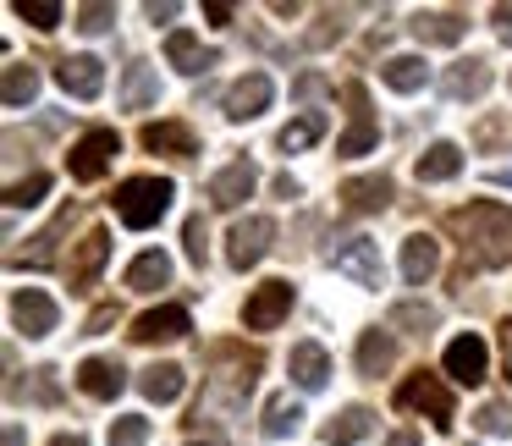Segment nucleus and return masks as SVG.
I'll list each match as a JSON object with an SVG mask.
<instances>
[{"label": "nucleus", "mask_w": 512, "mask_h": 446, "mask_svg": "<svg viewBox=\"0 0 512 446\" xmlns=\"http://www.w3.org/2000/svg\"><path fill=\"white\" fill-rule=\"evenodd\" d=\"M342 34H347V12H325L320 23L309 28V39H303V45H309V50H325V45H336Z\"/></svg>", "instance_id": "obj_41"}, {"label": "nucleus", "mask_w": 512, "mask_h": 446, "mask_svg": "<svg viewBox=\"0 0 512 446\" xmlns=\"http://www.w3.org/2000/svg\"><path fill=\"white\" fill-rule=\"evenodd\" d=\"M270 193H276V199H287V204H292V199H298V182H292L287 171H281V177L270 182Z\"/></svg>", "instance_id": "obj_49"}, {"label": "nucleus", "mask_w": 512, "mask_h": 446, "mask_svg": "<svg viewBox=\"0 0 512 446\" xmlns=\"http://www.w3.org/2000/svg\"><path fill=\"white\" fill-rule=\"evenodd\" d=\"M490 23H496L501 45H512V6H490Z\"/></svg>", "instance_id": "obj_48"}, {"label": "nucleus", "mask_w": 512, "mask_h": 446, "mask_svg": "<svg viewBox=\"0 0 512 446\" xmlns=\"http://www.w3.org/2000/svg\"><path fill=\"white\" fill-rule=\"evenodd\" d=\"M72 226V210H61L56 221L45 226V232L34 237V248H28V254H17L12 265H34V270H45V265H56V243H61V232H67Z\"/></svg>", "instance_id": "obj_36"}, {"label": "nucleus", "mask_w": 512, "mask_h": 446, "mask_svg": "<svg viewBox=\"0 0 512 446\" xmlns=\"http://www.w3.org/2000/svg\"><path fill=\"white\" fill-rule=\"evenodd\" d=\"M17 17H23V23H34L39 34H50V28L61 23V6H56V0H17Z\"/></svg>", "instance_id": "obj_40"}, {"label": "nucleus", "mask_w": 512, "mask_h": 446, "mask_svg": "<svg viewBox=\"0 0 512 446\" xmlns=\"http://www.w3.org/2000/svg\"><path fill=\"white\" fill-rule=\"evenodd\" d=\"M380 83L397 94H419L424 83H430V67H424V56H391L386 67H380Z\"/></svg>", "instance_id": "obj_28"}, {"label": "nucleus", "mask_w": 512, "mask_h": 446, "mask_svg": "<svg viewBox=\"0 0 512 446\" xmlns=\"http://www.w3.org/2000/svg\"><path fill=\"white\" fill-rule=\"evenodd\" d=\"M386 325H391V331H413V336H424V331H435V325H441V309H435V303L408 298V303H391Z\"/></svg>", "instance_id": "obj_33"}, {"label": "nucleus", "mask_w": 512, "mask_h": 446, "mask_svg": "<svg viewBox=\"0 0 512 446\" xmlns=\"http://www.w3.org/2000/svg\"><path fill=\"white\" fill-rule=\"evenodd\" d=\"M6 446H28L23 441V424H6Z\"/></svg>", "instance_id": "obj_55"}, {"label": "nucleus", "mask_w": 512, "mask_h": 446, "mask_svg": "<svg viewBox=\"0 0 512 446\" xmlns=\"http://www.w3.org/2000/svg\"><path fill=\"white\" fill-rule=\"evenodd\" d=\"M144 17L149 23H171V17H177V0H166V6H144Z\"/></svg>", "instance_id": "obj_50"}, {"label": "nucleus", "mask_w": 512, "mask_h": 446, "mask_svg": "<svg viewBox=\"0 0 512 446\" xmlns=\"http://www.w3.org/2000/svg\"><path fill=\"white\" fill-rule=\"evenodd\" d=\"M122 155V138L111 133V127H94V133H83L78 144H72V155H67V171L78 182H100L105 171H111V160Z\"/></svg>", "instance_id": "obj_5"}, {"label": "nucleus", "mask_w": 512, "mask_h": 446, "mask_svg": "<svg viewBox=\"0 0 512 446\" xmlns=\"http://www.w3.org/2000/svg\"><path fill=\"white\" fill-rule=\"evenodd\" d=\"M435 270H441V248H435V237L413 232L408 243H402V281H408V287H424Z\"/></svg>", "instance_id": "obj_22"}, {"label": "nucleus", "mask_w": 512, "mask_h": 446, "mask_svg": "<svg viewBox=\"0 0 512 446\" xmlns=\"http://www.w3.org/2000/svg\"><path fill=\"white\" fill-rule=\"evenodd\" d=\"M336 199H342L353 215H375V210L391 204V177H353V182H342Z\"/></svg>", "instance_id": "obj_23"}, {"label": "nucleus", "mask_w": 512, "mask_h": 446, "mask_svg": "<svg viewBox=\"0 0 512 446\" xmlns=\"http://www.w3.org/2000/svg\"><path fill=\"white\" fill-rule=\"evenodd\" d=\"M144 441H149L144 413H122V419H111V446H144Z\"/></svg>", "instance_id": "obj_39"}, {"label": "nucleus", "mask_w": 512, "mask_h": 446, "mask_svg": "<svg viewBox=\"0 0 512 446\" xmlns=\"http://www.w3.org/2000/svg\"><path fill=\"white\" fill-rule=\"evenodd\" d=\"M468 144H474L479 155H507L512 149V111L507 116H479L474 133H468Z\"/></svg>", "instance_id": "obj_34"}, {"label": "nucleus", "mask_w": 512, "mask_h": 446, "mask_svg": "<svg viewBox=\"0 0 512 446\" xmlns=\"http://www.w3.org/2000/svg\"><path fill=\"white\" fill-rule=\"evenodd\" d=\"M298 430H303V402H292L287 391H276V397L265 402V435L281 441V435H298Z\"/></svg>", "instance_id": "obj_35"}, {"label": "nucleus", "mask_w": 512, "mask_h": 446, "mask_svg": "<svg viewBox=\"0 0 512 446\" xmlns=\"http://www.w3.org/2000/svg\"><path fill=\"white\" fill-rule=\"evenodd\" d=\"M78 28H83V34H111V28H116V6H105V0L78 6Z\"/></svg>", "instance_id": "obj_42"}, {"label": "nucleus", "mask_w": 512, "mask_h": 446, "mask_svg": "<svg viewBox=\"0 0 512 446\" xmlns=\"http://www.w3.org/2000/svg\"><path fill=\"white\" fill-rule=\"evenodd\" d=\"M501 347H507V375H512V320L501 325Z\"/></svg>", "instance_id": "obj_54"}, {"label": "nucleus", "mask_w": 512, "mask_h": 446, "mask_svg": "<svg viewBox=\"0 0 512 446\" xmlns=\"http://www.w3.org/2000/svg\"><path fill=\"white\" fill-rule=\"evenodd\" d=\"M270 243H276V221H270V215H248V221H237L232 237H226V259H232V270H254L259 259L270 254Z\"/></svg>", "instance_id": "obj_9"}, {"label": "nucleus", "mask_w": 512, "mask_h": 446, "mask_svg": "<svg viewBox=\"0 0 512 446\" xmlns=\"http://www.w3.org/2000/svg\"><path fill=\"white\" fill-rule=\"evenodd\" d=\"M446 232L463 243V259H468L457 270V281H468V270H496L512 259V210L496 199H474L463 210H452L446 215Z\"/></svg>", "instance_id": "obj_1"}, {"label": "nucleus", "mask_w": 512, "mask_h": 446, "mask_svg": "<svg viewBox=\"0 0 512 446\" xmlns=\"http://www.w3.org/2000/svg\"><path fill=\"white\" fill-rule=\"evenodd\" d=\"M446 375L457 380V386H479V380L490 375V347L485 336H457V342H446Z\"/></svg>", "instance_id": "obj_10"}, {"label": "nucleus", "mask_w": 512, "mask_h": 446, "mask_svg": "<svg viewBox=\"0 0 512 446\" xmlns=\"http://www.w3.org/2000/svg\"><path fill=\"white\" fill-rule=\"evenodd\" d=\"M397 364V342H391L386 331H364L358 336V375H386V369Z\"/></svg>", "instance_id": "obj_30"}, {"label": "nucleus", "mask_w": 512, "mask_h": 446, "mask_svg": "<svg viewBox=\"0 0 512 446\" xmlns=\"http://www.w3.org/2000/svg\"><path fill=\"white\" fill-rule=\"evenodd\" d=\"M507 89H512V78H507Z\"/></svg>", "instance_id": "obj_57"}, {"label": "nucleus", "mask_w": 512, "mask_h": 446, "mask_svg": "<svg viewBox=\"0 0 512 446\" xmlns=\"http://www.w3.org/2000/svg\"><path fill=\"white\" fill-rule=\"evenodd\" d=\"M105 259H111V232L94 226V232L78 243V254H72V287H94V276L105 270Z\"/></svg>", "instance_id": "obj_21"}, {"label": "nucleus", "mask_w": 512, "mask_h": 446, "mask_svg": "<svg viewBox=\"0 0 512 446\" xmlns=\"http://www.w3.org/2000/svg\"><path fill=\"white\" fill-rule=\"evenodd\" d=\"M171 281V259L160 254V248H149V254H138L133 265H127V287L133 292H160Z\"/></svg>", "instance_id": "obj_32"}, {"label": "nucleus", "mask_w": 512, "mask_h": 446, "mask_svg": "<svg viewBox=\"0 0 512 446\" xmlns=\"http://www.w3.org/2000/svg\"><path fill=\"white\" fill-rule=\"evenodd\" d=\"M320 138H325V116L303 111V116H292V122L276 133V144H281V155H303V149H314Z\"/></svg>", "instance_id": "obj_27"}, {"label": "nucleus", "mask_w": 512, "mask_h": 446, "mask_svg": "<svg viewBox=\"0 0 512 446\" xmlns=\"http://www.w3.org/2000/svg\"><path fill=\"white\" fill-rule=\"evenodd\" d=\"M182 386H188V369L182 364H149L144 375H138V391H144L149 402H177Z\"/></svg>", "instance_id": "obj_26"}, {"label": "nucleus", "mask_w": 512, "mask_h": 446, "mask_svg": "<svg viewBox=\"0 0 512 446\" xmlns=\"http://www.w3.org/2000/svg\"><path fill=\"white\" fill-rule=\"evenodd\" d=\"M204 17H210V23H232V6H221V0H210V6H204Z\"/></svg>", "instance_id": "obj_51"}, {"label": "nucleus", "mask_w": 512, "mask_h": 446, "mask_svg": "<svg viewBox=\"0 0 512 446\" xmlns=\"http://www.w3.org/2000/svg\"><path fill=\"white\" fill-rule=\"evenodd\" d=\"M39 94V72L34 67H6V83H0V100H6V111H23V105H34Z\"/></svg>", "instance_id": "obj_37"}, {"label": "nucleus", "mask_w": 512, "mask_h": 446, "mask_svg": "<svg viewBox=\"0 0 512 446\" xmlns=\"http://www.w3.org/2000/svg\"><path fill=\"white\" fill-rule=\"evenodd\" d=\"M292 281H259L254 292H248V303H243V325L248 331H276L281 320L292 314Z\"/></svg>", "instance_id": "obj_8"}, {"label": "nucleus", "mask_w": 512, "mask_h": 446, "mask_svg": "<svg viewBox=\"0 0 512 446\" xmlns=\"http://www.w3.org/2000/svg\"><path fill=\"white\" fill-rule=\"evenodd\" d=\"M331 265L342 270V276H353L364 292H380V287H386L380 243H369V237H347V243H336V248H331Z\"/></svg>", "instance_id": "obj_7"}, {"label": "nucleus", "mask_w": 512, "mask_h": 446, "mask_svg": "<svg viewBox=\"0 0 512 446\" xmlns=\"http://www.w3.org/2000/svg\"><path fill=\"white\" fill-rule=\"evenodd\" d=\"M347 133L336 138V155L342 160H353V155H369V149L380 144V122H375V111H369V89L364 83H347Z\"/></svg>", "instance_id": "obj_4"}, {"label": "nucleus", "mask_w": 512, "mask_h": 446, "mask_svg": "<svg viewBox=\"0 0 512 446\" xmlns=\"http://www.w3.org/2000/svg\"><path fill=\"white\" fill-rule=\"evenodd\" d=\"M45 193H50V177H45V171H34L28 182H12V188H6V210H34Z\"/></svg>", "instance_id": "obj_38"}, {"label": "nucleus", "mask_w": 512, "mask_h": 446, "mask_svg": "<svg viewBox=\"0 0 512 446\" xmlns=\"http://www.w3.org/2000/svg\"><path fill=\"white\" fill-rule=\"evenodd\" d=\"M479 430L485 435H512V402H485V408H479Z\"/></svg>", "instance_id": "obj_44"}, {"label": "nucleus", "mask_w": 512, "mask_h": 446, "mask_svg": "<svg viewBox=\"0 0 512 446\" xmlns=\"http://www.w3.org/2000/svg\"><path fill=\"white\" fill-rule=\"evenodd\" d=\"M408 28H413V39H419V45H463L468 17L463 12H419Z\"/></svg>", "instance_id": "obj_19"}, {"label": "nucleus", "mask_w": 512, "mask_h": 446, "mask_svg": "<svg viewBox=\"0 0 512 446\" xmlns=\"http://www.w3.org/2000/svg\"><path fill=\"white\" fill-rule=\"evenodd\" d=\"M116 320H122V309H116V303H100V309L89 314V325H83V331H89V336H105Z\"/></svg>", "instance_id": "obj_47"}, {"label": "nucleus", "mask_w": 512, "mask_h": 446, "mask_svg": "<svg viewBox=\"0 0 512 446\" xmlns=\"http://www.w3.org/2000/svg\"><path fill=\"white\" fill-rule=\"evenodd\" d=\"M28 397H34V402H56V397H61L56 369H34V380H28Z\"/></svg>", "instance_id": "obj_45"}, {"label": "nucleus", "mask_w": 512, "mask_h": 446, "mask_svg": "<svg viewBox=\"0 0 512 446\" xmlns=\"http://www.w3.org/2000/svg\"><path fill=\"white\" fill-rule=\"evenodd\" d=\"M155 100H160V78H155V67L133 61V67H127V78H122V105H127V111H149Z\"/></svg>", "instance_id": "obj_31"}, {"label": "nucleus", "mask_w": 512, "mask_h": 446, "mask_svg": "<svg viewBox=\"0 0 512 446\" xmlns=\"http://www.w3.org/2000/svg\"><path fill=\"white\" fill-rule=\"evenodd\" d=\"M56 78H61V89H67L72 100H100V89H105V61H94V56H67Z\"/></svg>", "instance_id": "obj_16"}, {"label": "nucleus", "mask_w": 512, "mask_h": 446, "mask_svg": "<svg viewBox=\"0 0 512 446\" xmlns=\"http://www.w3.org/2000/svg\"><path fill=\"white\" fill-rule=\"evenodd\" d=\"M166 56H171V67H177V72H188V78H199V72H210L215 61H221L215 50H204L199 39L188 34V28H177V34L166 39Z\"/></svg>", "instance_id": "obj_25"}, {"label": "nucleus", "mask_w": 512, "mask_h": 446, "mask_svg": "<svg viewBox=\"0 0 512 446\" xmlns=\"http://www.w3.org/2000/svg\"><path fill=\"white\" fill-rule=\"evenodd\" d=\"M193 446H226V441H193Z\"/></svg>", "instance_id": "obj_56"}, {"label": "nucleus", "mask_w": 512, "mask_h": 446, "mask_svg": "<svg viewBox=\"0 0 512 446\" xmlns=\"http://www.w3.org/2000/svg\"><path fill=\"white\" fill-rule=\"evenodd\" d=\"M259 364H265V358H259L254 347H243V342H215L210 347V369H215V380H221L232 397H248V391H254Z\"/></svg>", "instance_id": "obj_6"}, {"label": "nucleus", "mask_w": 512, "mask_h": 446, "mask_svg": "<svg viewBox=\"0 0 512 446\" xmlns=\"http://www.w3.org/2000/svg\"><path fill=\"white\" fill-rule=\"evenodd\" d=\"M182 243H188V259L204 270V259H210V226H204V215H188V226H182Z\"/></svg>", "instance_id": "obj_43"}, {"label": "nucleus", "mask_w": 512, "mask_h": 446, "mask_svg": "<svg viewBox=\"0 0 512 446\" xmlns=\"http://www.w3.org/2000/svg\"><path fill=\"white\" fill-rule=\"evenodd\" d=\"M369 430H375V413H369L364 402H353V408H342L336 419H325L320 441L325 446H353V441H364Z\"/></svg>", "instance_id": "obj_24"}, {"label": "nucleus", "mask_w": 512, "mask_h": 446, "mask_svg": "<svg viewBox=\"0 0 512 446\" xmlns=\"http://www.w3.org/2000/svg\"><path fill=\"white\" fill-rule=\"evenodd\" d=\"M193 325H188V309H177V303H166V309H149L133 320V342L155 347V342H182Z\"/></svg>", "instance_id": "obj_13"}, {"label": "nucleus", "mask_w": 512, "mask_h": 446, "mask_svg": "<svg viewBox=\"0 0 512 446\" xmlns=\"http://www.w3.org/2000/svg\"><path fill=\"white\" fill-rule=\"evenodd\" d=\"M50 446H89V435H78V430H61Z\"/></svg>", "instance_id": "obj_52"}, {"label": "nucleus", "mask_w": 512, "mask_h": 446, "mask_svg": "<svg viewBox=\"0 0 512 446\" xmlns=\"http://www.w3.org/2000/svg\"><path fill=\"white\" fill-rule=\"evenodd\" d=\"M254 182H259L254 160H232V166H221L210 177V204H215V210H237V204L254 193Z\"/></svg>", "instance_id": "obj_14"}, {"label": "nucleus", "mask_w": 512, "mask_h": 446, "mask_svg": "<svg viewBox=\"0 0 512 446\" xmlns=\"http://www.w3.org/2000/svg\"><path fill=\"white\" fill-rule=\"evenodd\" d=\"M485 89H490V61H479V56L452 61V67H446V78H441L446 100H479Z\"/></svg>", "instance_id": "obj_17"}, {"label": "nucleus", "mask_w": 512, "mask_h": 446, "mask_svg": "<svg viewBox=\"0 0 512 446\" xmlns=\"http://www.w3.org/2000/svg\"><path fill=\"white\" fill-rule=\"evenodd\" d=\"M320 94H331V83H325V72H303V78L292 83V100H320Z\"/></svg>", "instance_id": "obj_46"}, {"label": "nucleus", "mask_w": 512, "mask_h": 446, "mask_svg": "<svg viewBox=\"0 0 512 446\" xmlns=\"http://www.w3.org/2000/svg\"><path fill=\"white\" fill-rule=\"evenodd\" d=\"M397 408H413V413H430V424L435 430H452V419H457V402H452V386H446L441 375H408L397 386Z\"/></svg>", "instance_id": "obj_3"}, {"label": "nucleus", "mask_w": 512, "mask_h": 446, "mask_svg": "<svg viewBox=\"0 0 512 446\" xmlns=\"http://www.w3.org/2000/svg\"><path fill=\"white\" fill-rule=\"evenodd\" d=\"M144 149H155V155H177V160H193V155H199V138H193L188 122H149V127H144Z\"/></svg>", "instance_id": "obj_20"}, {"label": "nucleus", "mask_w": 512, "mask_h": 446, "mask_svg": "<svg viewBox=\"0 0 512 446\" xmlns=\"http://www.w3.org/2000/svg\"><path fill=\"white\" fill-rule=\"evenodd\" d=\"M287 369L303 391H325V380H331V353H325L320 342H292Z\"/></svg>", "instance_id": "obj_18"}, {"label": "nucleus", "mask_w": 512, "mask_h": 446, "mask_svg": "<svg viewBox=\"0 0 512 446\" xmlns=\"http://www.w3.org/2000/svg\"><path fill=\"white\" fill-rule=\"evenodd\" d=\"M78 386H83V397H94V402H116V397H122V386H127V375H122L116 358H83V364H78Z\"/></svg>", "instance_id": "obj_15"}, {"label": "nucleus", "mask_w": 512, "mask_h": 446, "mask_svg": "<svg viewBox=\"0 0 512 446\" xmlns=\"http://www.w3.org/2000/svg\"><path fill=\"white\" fill-rule=\"evenodd\" d=\"M386 446H419V435H413V430H397V435H391Z\"/></svg>", "instance_id": "obj_53"}, {"label": "nucleus", "mask_w": 512, "mask_h": 446, "mask_svg": "<svg viewBox=\"0 0 512 446\" xmlns=\"http://www.w3.org/2000/svg\"><path fill=\"white\" fill-rule=\"evenodd\" d=\"M171 199H177V182L171 177H127L111 204H116V215H122V226L149 232V226L171 210Z\"/></svg>", "instance_id": "obj_2"}, {"label": "nucleus", "mask_w": 512, "mask_h": 446, "mask_svg": "<svg viewBox=\"0 0 512 446\" xmlns=\"http://www.w3.org/2000/svg\"><path fill=\"white\" fill-rule=\"evenodd\" d=\"M413 171H419V182H452L457 171H463V149H457V144H446V138H441V144H430V149H424V155H419V166H413Z\"/></svg>", "instance_id": "obj_29"}, {"label": "nucleus", "mask_w": 512, "mask_h": 446, "mask_svg": "<svg viewBox=\"0 0 512 446\" xmlns=\"http://www.w3.org/2000/svg\"><path fill=\"white\" fill-rule=\"evenodd\" d=\"M56 320H61V309H56L50 292H39V287L12 292V325L23 336H50V331H56Z\"/></svg>", "instance_id": "obj_11"}, {"label": "nucleus", "mask_w": 512, "mask_h": 446, "mask_svg": "<svg viewBox=\"0 0 512 446\" xmlns=\"http://www.w3.org/2000/svg\"><path fill=\"white\" fill-rule=\"evenodd\" d=\"M270 94H276V83H270V72H248V78H237L232 89H226V122H254L259 111L270 105Z\"/></svg>", "instance_id": "obj_12"}]
</instances>
